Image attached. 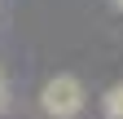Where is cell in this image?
I'll return each mask as SVG.
<instances>
[{
    "instance_id": "277c9868",
    "label": "cell",
    "mask_w": 123,
    "mask_h": 119,
    "mask_svg": "<svg viewBox=\"0 0 123 119\" xmlns=\"http://www.w3.org/2000/svg\"><path fill=\"white\" fill-rule=\"evenodd\" d=\"M114 9H119V13H123V0H114Z\"/></svg>"
},
{
    "instance_id": "7a4b0ae2",
    "label": "cell",
    "mask_w": 123,
    "mask_h": 119,
    "mask_svg": "<svg viewBox=\"0 0 123 119\" xmlns=\"http://www.w3.org/2000/svg\"><path fill=\"white\" fill-rule=\"evenodd\" d=\"M101 106H105V119H123V84H114L110 93H105Z\"/></svg>"
},
{
    "instance_id": "6da1fadb",
    "label": "cell",
    "mask_w": 123,
    "mask_h": 119,
    "mask_svg": "<svg viewBox=\"0 0 123 119\" xmlns=\"http://www.w3.org/2000/svg\"><path fill=\"white\" fill-rule=\"evenodd\" d=\"M40 110L49 119H75L84 110V84L75 75H57L40 88Z\"/></svg>"
},
{
    "instance_id": "3957f363",
    "label": "cell",
    "mask_w": 123,
    "mask_h": 119,
    "mask_svg": "<svg viewBox=\"0 0 123 119\" xmlns=\"http://www.w3.org/2000/svg\"><path fill=\"white\" fill-rule=\"evenodd\" d=\"M9 110V84H5V71H0V115Z\"/></svg>"
}]
</instances>
